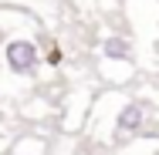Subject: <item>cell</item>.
<instances>
[{
    "label": "cell",
    "mask_w": 159,
    "mask_h": 155,
    "mask_svg": "<svg viewBox=\"0 0 159 155\" xmlns=\"http://www.w3.org/2000/svg\"><path fill=\"white\" fill-rule=\"evenodd\" d=\"M41 34H0V98H27L31 84H41Z\"/></svg>",
    "instance_id": "1"
},
{
    "label": "cell",
    "mask_w": 159,
    "mask_h": 155,
    "mask_svg": "<svg viewBox=\"0 0 159 155\" xmlns=\"http://www.w3.org/2000/svg\"><path fill=\"white\" fill-rule=\"evenodd\" d=\"M98 74L102 81H108L112 88H125L139 74V61H135V44L129 34H105L102 47H98Z\"/></svg>",
    "instance_id": "2"
},
{
    "label": "cell",
    "mask_w": 159,
    "mask_h": 155,
    "mask_svg": "<svg viewBox=\"0 0 159 155\" xmlns=\"http://www.w3.org/2000/svg\"><path fill=\"white\" fill-rule=\"evenodd\" d=\"M105 101L112 105V128H108L112 142H132V138H139L146 122H149V108L139 98L125 94L122 88H108Z\"/></svg>",
    "instance_id": "3"
},
{
    "label": "cell",
    "mask_w": 159,
    "mask_h": 155,
    "mask_svg": "<svg viewBox=\"0 0 159 155\" xmlns=\"http://www.w3.org/2000/svg\"><path fill=\"white\" fill-rule=\"evenodd\" d=\"M41 58H44V67L48 71H58L64 64V51H61V44L51 41V34H41Z\"/></svg>",
    "instance_id": "4"
}]
</instances>
